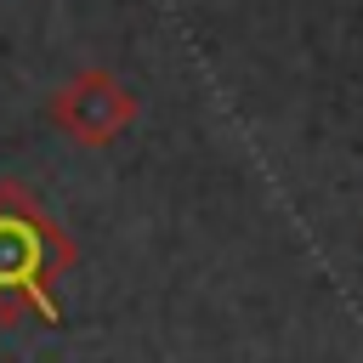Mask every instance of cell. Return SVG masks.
Here are the masks:
<instances>
[{
	"label": "cell",
	"instance_id": "obj_1",
	"mask_svg": "<svg viewBox=\"0 0 363 363\" xmlns=\"http://www.w3.org/2000/svg\"><path fill=\"white\" fill-rule=\"evenodd\" d=\"M79 267L68 227L34 204L23 182H0V329L62 323L57 284Z\"/></svg>",
	"mask_w": 363,
	"mask_h": 363
},
{
	"label": "cell",
	"instance_id": "obj_2",
	"mask_svg": "<svg viewBox=\"0 0 363 363\" xmlns=\"http://www.w3.org/2000/svg\"><path fill=\"white\" fill-rule=\"evenodd\" d=\"M45 119L79 147H113L136 125V91L113 68H79L45 102Z\"/></svg>",
	"mask_w": 363,
	"mask_h": 363
}]
</instances>
